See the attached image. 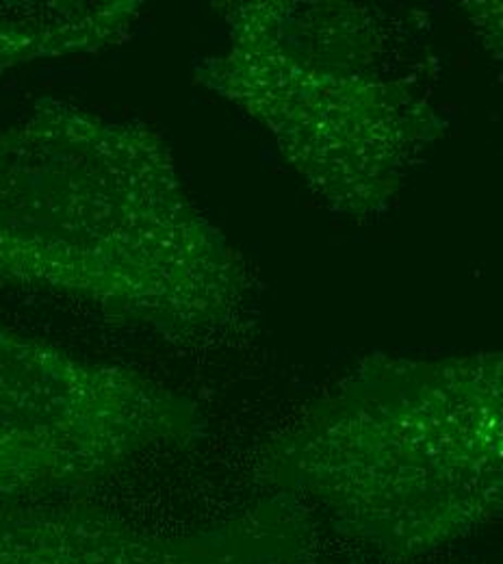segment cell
Instances as JSON below:
<instances>
[{"label": "cell", "mask_w": 503, "mask_h": 564, "mask_svg": "<svg viewBox=\"0 0 503 564\" xmlns=\"http://www.w3.org/2000/svg\"><path fill=\"white\" fill-rule=\"evenodd\" d=\"M223 261L142 124L42 100L0 131V284L183 330L221 304Z\"/></svg>", "instance_id": "1"}, {"label": "cell", "mask_w": 503, "mask_h": 564, "mask_svg": "<svg viewBox=\"0 0 503 564\" xmlns=\"http://www.w3.org/2000/svg\"><path fill=\"white\" fill-rule=\"evenodd\" d=\"M142 13L135 0L0 2V74L29 62L120 44Z\"/></svg>", "instance_id": "3"}, {"label": "cell", "mask_w": 503, "mask_h": 564, "mask_svg": "<svg viewBox=\"0 0 503 564\" xmlns=\"http://www.w3.org/2000/svg\"><path fill=\"white\" fill-rule=\"evenodd\" d=\"M192 427V409L142 373L0 324L2 497L85 489Z\"/></svg>", "instance_id": "2"}]
</instances>
